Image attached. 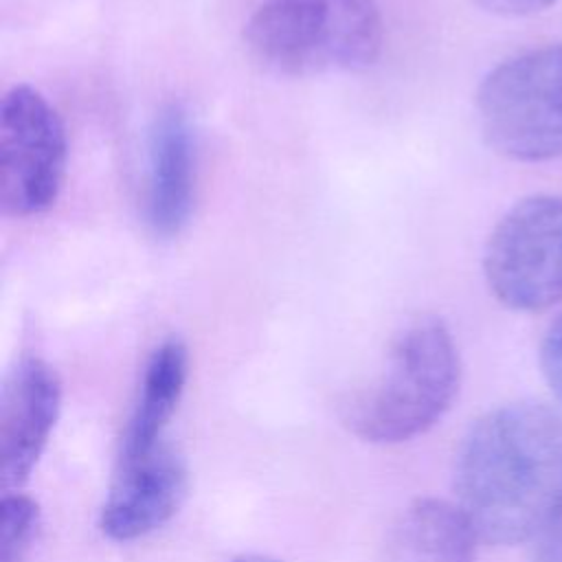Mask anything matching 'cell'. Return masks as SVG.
<instances>
[{"label":"cell","mask_w":562,"mask_h":562,"mask_svg":"<svg viewBox=\"0 0 562 562\" xmlns=\"http://www.w3.org/2000/svg\"><path fill=\"white\" fill-rule=\"evenodd\" d=\"M457 496L481 540H536L562 498V415L514 402L479 417L457 454Z\"/></svg>","instance_id":"cell-1"},{"label":"cell","mask_w":562,"mask_h":562,"mask_svg":"<svg viewBox=\"0 0 562 562\" xmlns=\"http://www.w3.org/2000/svg\"><path fill=\"white\" fill-rule=\"evenodd\" d=\"M461 358L448 325L419 316L393 340L384 369L342 413L347 428L371 443H400L426 432L452 406Z\"/></svg>","instance_id":"cell-2"},{"label":"cell","mask_w":562,"mask_h":562,"mask_svg":"<svg viewBox=\"0 0 562 562\" xmlns=\"http://www.w3.org/2000/svg\"><path fill=\"white\" fill-rule=\"evenodd\" d=\"M244 42L277 75L356 72L380 57L384 22L375 0H263L244 24Z\"/></svg>","instance_id":"cell-3"},{"label":"cell","mask_w":562,"mask_h":562,"mask_svg":"<svg viewBox=\"0 0 562 562\" xmlns=\"http://www.w3.org/2000/svg\"><path fill=\"white\" fill-rule=\"evenodd\" d=\"M474 103L481 134L496 154L518 162L562 158V42L494 66Z\"/></svg>","instance_id":"cell-4"},{"label":"cell","mask_w":562,"mask_h":562,"mask_svg":"<svg viewBox=\"0 0 562 562\" xmlns=\"http://www.w3.org/2000/svg\"><path fill=\"white\" fill-rule=\"evenodd\" d=\"M483 277L512 312L562 303V195H527L496 222L483 250Z\"/></svg>","instance_id":"cell-5"},{"label":"cell","mask_w":562,"mask_h":562,"mask_svg":"<svg viewBox=\"0 0 562 562\" xmlns=\"http://www.w3.org/2000/svg\"><path fill=\"white\" fill-rule=\"evenodd\" d=\"M66 130L57 110L31 86H13L0 105V198L7 215L48 211L66 176Z\"/></svg>","instance_id":"cell-6"},{"label":"cell","mask_w":562,"mask_h":562,"mask_svg":"<svg viewBox=\"0 0 562 562\" xmlns=\"http://www.w3.org/2000/svg\"><path fill=\"white\" fill-rule=\"evenodd\" d=\"M61 406V382L42 358L26 356L9 371L0 400L2 487L22 485L35 468Z\"/></svg>","instance_id":"cell-7"},{"label":"cell","mask_w":562,"mask_h":562,"mask_svg":"<svg viewBox=\"0 0 562 562\" xmlns=\"http://www.w3.org/2000/svg\"><path fill=\"white\" fill-rule=\"evenodd\" d=\"M184 490L187 468L169 441L145 457L116 461L99 529L116 542L143 538L176 514Z\"/></svg>","instance_id":"cell-8"},{"label":"cell","mask_w":562,"mask_h":562,"mask_svg":"<svg viewBox=\"0 0 562 562\" xmlns=\"http://www.w3.org/2000/svg\"><path fill=\"white\" fill-rule=\"evenodd\" d=\"M195 195V136L187 110H158L147 136L145 222L156 237H176L191 217Z\"/></svg>","instance_id":"cell-9"},{"label":"cell","mask_w":562,"mask_h":562,"mask_svg":"<svg viewBox=\"0 0 562 562\" xmlns=\"http://www.w3.org/2000/svg\"><path fill=\"white\" fill-rule=\"evenodd\" d=\"M189 378V349L178 336H169L149 353L125 419L116 461L149 454L165 443L169 426Z\"/></svg>","instance_id":"cell-10"},{"label":"cell","mask_w":562,"mask_h":562,"mask_svg":"<svg viewBox=\"0 0 562 562\" xmlns=\"http://www.w3.org/2000/svg\"><path fill=\"white\" fill-rule=\"evenodd\" d=\"M479 540L459 503L417 498L393 522L386 549L391 562H474Z\"/></svg>","instance_id":"cell-11"},{"label":"cell","mask_w":562,"mask_h":562,"mask_svg":"<svg viewBox=\"0 0 562 562\" xmlns=\"http://www.w3.org/2000/svg\"><path fill=\"white\" fill-rule=\"evenodd\" d=\"M40 529L37 503L20 492L2 498L0 562H22Z\"/></svg>","instance_id":"cell-12"},{"label":"cell","mask_w":562,"mask_h":562,"mask_svg":"<svg viewBox=\"0 0 562 562\" xmlns=\"http://www.w3.org/2000/svg\"><path fill=\"white\" fill-rule=\"evenodd\" d=\"M540 371L544 375L547 386L562 404V312L553 318L540 340Z\"/></svg>","instance_id":"cell-13"},{"label":"cell","mask_w":562,"mask_h":562,"mask_svg":"<svg viewBox=\"0 0 562 562\" xmlns=\"http://www.w3.org/2000/svg\"><path fill=\"white\" fill-rule=\"evenodd\" d=\"M536 562H562V498L536 538Z\"/></svg>","instance_id":"cell-14"},{"label":"cell","mask_w":562,"mask_h":562,"mask_svg":"<svg viewBox=\"0 0 562 562\" xmlns=\"http://www.w3.org/2000/svg\"><path fill=\"white\" fill-rule=\"evenodd\" d=\"M470 2L494 15L525 18V15H536L547 11L558 0H470Z\"/></svg>","instance_id":"cell-15"},{"label":"cell","mask_w":562,"mask_h":562,"mask_svg":"<svg viewBox=\"0 0 562 562\" xmlns=\"http://www.w3.org/2000/svg\"><path fill=\"white\" fill-rule=\"evenodd\" d=\"M231 562H279V560L268 558V555H259V553H246V555H237V558H233Z\"/></svg>","instance_id":"cell-16"}]
</instances>
